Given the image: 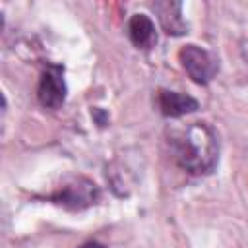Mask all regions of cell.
<instances>
[{"instance_id": "6da1fadb", "label": "cell", "mask_w": 248, "mask_h": 248, "mask_svg": "<svg viewBox=\"0 0 248 248\" xmlns=\"http://www.w3.org/2000/svg\"><path fill=\"white\" fill-rule=\"evenodd\" d=\"M174 163L194 176L211 174L219 163V138L207 122H192L167 134Z\"/></svg>"}, {"instance_id": "7a4b0ae2", "label": "cell", "mask_w": 248, "mask_h": 248, "mask_svg": "<svg viewBox=\"0 0 248 248\" xmlns=\"http://www.w3.org/2000/svg\"><path fill=\"white\" fill-rule=\"evenodd\" d=\"M101 198V190L99 186L85 178V176H78L70 182H66L62 188H58L56 192L48 194L45 200L56 205H62L70 211H81L87 209L91 205H95Z\"/></svg>"}, {"instance_id": "3957f363", "label": "cell", "mask_w": 248, "mask_h": 248, "mask_svg": "<svg viewBox=\"0 0 248 248\" xmlns=\"http://www.w3.org/2000/svg\"><path fill=\"white\" fill-rule=\"evenodd\" d=\"M178 60L190 79L198 85H207L219 74V60L213 52L198 46V45H184L178 50Z\"/></svg>"}, {"instance_id": "277c9868", "label": "cell", "mask_w": 248, "mask_h": 248, "mask_svg": "<svg viewBox=\"0 0 248 248\" xmlns=\"http://www.w3.org/2000/svg\"><path fill=\"white\" fill-rule=\"evenodd\" d=\"M66 95H68V85L64 79V66L46 62L41 70L37 83V99L41 107L56 110L64 105Z\"/></svg>"}, {"instance_id": "5b68a950", "label": "cell", "mask_w": 248, "mask_h": 248, "mask_svg": "<svg viewBox=\"0 0 248 248\" xmlns=\"http://www.w3.org/2000/svg\"><path fill=\"white\" fill-rule=\"evenodd\" d=\"M157 107L165 118H180L184 114L196 112L200 108V103L192 95L170 91V89H159L157 91Z\"/></svg>"}, {"instance_id": "8992f818", "label": "cell", "mask_w": 248, "mask_h": 248, "mask_svg": "<svg viewBox=\"0 0 248 248\" xmlns=\"http://www.w3.org/2000/svg\"><path fill=\"white\" fill-rule=\"evenodd\" d=\"M151 8L157 14V19L163 27V31L170 37H180L188 33V25L182 17V2H153Z\"/></svg>"}, {"instance_id": "52a82bcc", "label": "cell", "mask_w": 248, "mask_h": 248, "mask_svg": "<svg viewBox=\"0 0 248 248\" xmlns=\"http://www.w3.org/2000/svg\"><path fill=\"white\" fill-rule=\"evenodd\" d=\"M128 37L132 45L140 50H151L157 45L155 23L145 14H134L128 21Z\"/></svg>"}, {"instance_id": "ba28073f", "label": "cell", "mask_w": 248, "mask_h": 248, "mask_svg": "<svg viewBox=\"0 0 248 248\" xmlns=\"http://www.w3.org/2000/svg\"><path fill=\"white\" fill-rule=\"evenodd\" d=\"M91 116H93V120H95V124L99 128H105L108 124V112L103 110V108H99V107H93L91 108Z\"/></svg>"}, {"instance_id": "9c48e42d", "label": "cell", "mask_w": 248, "mask_h": 248, "mask_svg": "<svg viewBox=\"0 0 248 248\" xmlns=\"http://www.w3.org/2000/svg\"><path fill=\"white\" fill-rule=\"evenodd\" d=\"M76 248H107V246L101 244V242H97V240H89V242H83V244H79Z\"/></svg>"}]
</instances>
